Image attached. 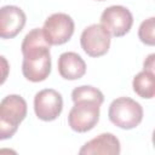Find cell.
I'll use <instances>...</instances> for the list:
<instances>
[{"mask_svg":"<svg viewBox=\"0 0 155 155\" xmlns=\"http://www.w3.org/2000/svg\"><path fill=\"white\" fill-rule=\"evenodd\" d=\"M51 45L46 41L42 29L30 30L22 41V73L31 82H40L48 78L51 73Z\"/></svg>","mask_w":155,"mask_h":155,"instance_id":"6da1fadb","label":"cell"},{"mask_svg":"<svg viewBox=\"0 0 155 155\" xmlns=\"http://www.w3.org/2000/svg\"><path fill=\"white\" fill-rule=\"evenodd\" d=\"M74 102L68 114V124L75 132L84 133L91 131L99 120V109L104 102L103 93L90 85L75 87L71 92Z\"/></svg>","mask_w":155,"mask_h":155,"instance_id":"7a4b0ae2","label":"cell"},{"mask_svg":"<svg viewBox=\"0 0 155 155\" xmlns=\"http://www.w3.org/2000/svg\"><path fill=\"white\" fill-rule=\"evenodd\" d=\"M27 116V102L19 94H8L0 102V140L11 138Z\"/></svg>","mask_w":155,"mask_h":155,"instance_id":"3957f363","label":"cell"},{"mask_svg":"<svg viewBox=\"0 0 155 155\" xmlns=\"http://www.w3.org/2000/svg\"><path fill=\"white\" fill-rule=\"evenodd\" d=\"M108 117L115 126L122 130H132L142 122L143 108L130 97H119L110 103Z\"/></svg>","mask_w":155,"mask_h":155,"instance_id":"277c9868","label":"cell"},{"mask_svg":"<svg viewBox=\"0 0 155 155\" xmlns=\"http://www.w3.org/2000/svg\"><path fill=\"white\" fill-rule=\"evenodd\" d=\"M74 28L73 18L67 13L58 12L47 17L41 29L50 45H63L73 36Z\"/></svg>","mask_w":155,"mask_h":155,"instance_id":"5b68a950","label":"cell"},{"mask_svg":"<svg viewBox=\"0 0 155 155\" xmlns=\"http://www.w3.org/2000/svg\"><path fill=\"white\" fill-rule=\"evenodd\" d=\"M110 33L102 24H91L85 28L80 36L81 48L90 57H101L109 51Z\"/></svg>","mask_w":155,"mask_h":155,"instance_id":"8992f818","label":"cell"},{"mask_svg":"<svg viewBox=\"0 0 155 155\" xmlns=\"http://www.w3.org/2000/svg\"><path fill=\"white\" fill-rule=\"evenodd\" d=\"M101 23L110 33V35L120 38L126 35L132 28L133 16L127 7L121 5H113L102 12Z\"/></svg>","mask_w":155,"mask_h":155,"instance_id":"52a82bcc","label":"cell"},{"mask_svg":"<svg viewBox=\"0 0 155 155\" xmlns=\"http://www.w3.org/2000/svg\"><path fill=\"white\" fill-rule=\"evenodd\" d=\"M63 110L62 94L53 88H45L39 91L34 97L35 115L42 121L56 120Z\"/></svg>","mask_w":155,"mask_h":155,"instance_id":"ba28073f","label":"cell"},{"mask_svg":"<svg viewBox=\"0 0 155 155\" xmlns=\"http://www.w3.org/2000/svg\"><path fill=\"white\" fill-rule=\"evenodd\" d=\"M24 11L15 5H6L0 8V39H13L25 25Z\"/></svg>","mask_w":155,"mask_h":155,"instance_id":"9c48e42d","label":"cell"},{"mask_svg":"<svg viewBox=\"0 0 155 155\" xmlns=\"http://www.w3.org/2000/svg\"><path fill=\"white\" fill-rule=\"evenodd\" d=\"M121 151L120 140L113 133H101L96 138L85 143L79 150L80 155H92V154H103V155H119Z\"/></svg>","mask_w":155,"mask_h":155,"instance_id":"30bf717a","label":"cell"},{"mask_svg":"<svg viewBox=\"0 0 155 155\" xmlns=\"http://www.w3.org/2000/svg\"><path fill=\"white\" fill-rule=\"evenodd\" d=\"M58 73L65 80H78L86 73V63L76 52H64L58 58Z\"/></svg>","mask_w":155,"mask_h":155,"instance_id":"8fae6325","label":"cell"},{"mask_svg":"<svg viewBox=\"0 0 155 155\" xmlns=\"http://www.w3.org/2000/svg\"><path fill=\"white\" fill-rule=\"evenodd\" d=\"M133 91L142 98L151 99L155 96V74L144 70L138 73L132 81Z\"/></svg>","mask_w":155,"mask_h":155,"instance_id":"7c38bea8","label":"cell"},{"mask_svg":"<svg viewBox=\"0 0 155 155\" xmlns=\"http://www.w3.org/2000/svg\"><path fill=\"white\" fill-rule=\"evenodd\" d=\"M154 31H155V18L150 17V18L143 21L142 24L139 25L138 38L143 44L149 45V46H154V44H155Z\"/></svg>","mask_w":155,"mask_h":155,"instance_id":"4fadbf2b","label":"cell"},{"mask_svg":"<svg viewBox=\"0 0 155 155\" xmlns=\"http://www.w3.org/2000/svg\"><path fill=\"white\" fill-rule=\"evenodd\" d=\"M10 73V64L4 56H0V85H2Z\"/></svg>","mask_w":155,"mask_h":155,"instance_id":"5bb4252c","label":"cell"},{"mask_svg":"<svg viewBox=\"0 0 155 155\" xmlns=\"http://www.w3.org/2000/svg\"><path fill=\"white\" fill-rule=\"evenodd\" d=\"M154 59H155V54H154V53L149 54V56L145 58L144 63H143V69H144V70H148V71H153V73H154V67H155Z\"/></svg>","mask_w":155,"mask_h":155,"instance_id":"9a60e30c","label":"cell"},{"mask_svg":"<svg viewBox=\"0 0 155 155\" xmlns=\"http://www.w3.org/2000/svg\"><path fill=\"white\" fill-rule=\"evenodd\" d=\"M97 1H105V0H97Z\"/></svg>","mask_w":155,"mask_h":155,"instance_id":"2e32d148","label":"cell"}]
</instances>
